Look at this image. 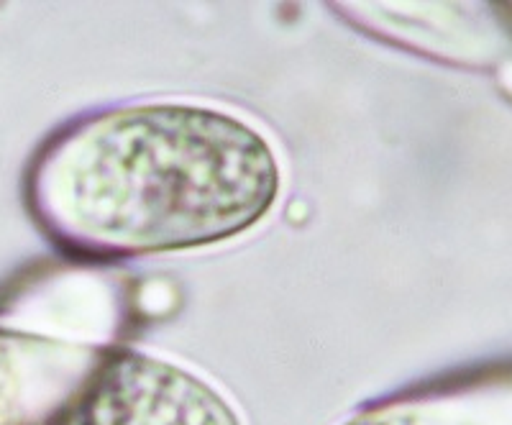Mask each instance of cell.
Wrapping results in <instances>:
<instances>
[{"label":"cell","instance_id":"obj_1","mask_svg":"<svg viewBox=\"0 0 512 425\" xmlns=\"http://www.w3.org/2000/svg\"><path fill=\"white\" fill-rule=\"evenodd\" d=\"M277 154L231 113L185 103L111 108L54 134L29 208L59 249L131 259L236 239L280 195Z\"/></svg>","mask_w":512,"mask_h":425},{"label":"cell","instance_id":"obj_2","mask_svg":"<svg viewBox=\"0 0 512 425\" xmlns=\"http://www.w3.org/2000/svg\"><path fill=\"white\" fill-rule=\"evenodd\" d=\"M0 425H241L203 377L131 346L0 326Z\"/></svg>","mask_w":512,"mask_h":425},{"label":"cell","instance_id":"obj_3","mask_svg":"<svg viewBox=\"0 0 512 425\" xmlns=\"http://www.w3.org/2000/svg\"><path fill=\"white\" fill-rule=\"evenodd\" d=\"M344 425H512V372L461 379L377 402Z\"/></svg>","mask_w":512,"mask_h":425}]
</instances>
